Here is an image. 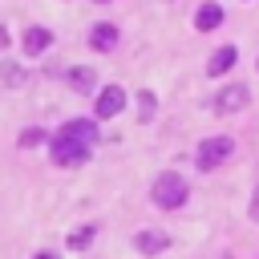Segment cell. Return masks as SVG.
<instances>
[{
	"instance_id": "cell-6",
	"label": "cell",
	"mask_w": 259,
	"mask_h": 259,
	"mask_svg": "<svg viewBox=\"0 0 259 259\" xmlns=\"http://www.w3.org/2000/svg\"><path fill=\"white\" fill-rule=\"evenodd\" d=\"M61 134H65V138H77V142H85V146H93V138H97V121H89V117H73V121L61 125Z\"/></svg>"
},
{
	"instance_id": "cell-4",
	"label": "cell",
	"mask_w": 259,
	"mask_h": 259,
	"mask_svg": "<svg viewBox=\"0 0 259 259\" xmlns=\"http://www.w3.org/2000/svg\"><path fill=\"white\" fill-rule=\"evenodd\" d=\"M125 109V89L121 85H105L97 93V117H117Z\"/></svg>"
},
{
	"instance_id": "cell-10",
	"label": "cell",
	"mask_w": 259,
	"mask_h": 259,
	"mask_svg": "<svg viewBox=\"0 0 259 259\" xmlns=\"http://www.w3.org/2000/svg\"><path fill=\"white\" fill-rule=\"evenodd\" d=\"M89 45H93L97 53H109V49L117 45V28H113V24H97V28L89 32Z\"/></svg>"
},
{
	"instance_id": "cell-5",
	"label": "cell",
	"mask_w": 259,
	"mask_h": 259,
	"mask_svg": "<svg viewBox=\"0 0 259 259\" xmlns=\"http://www.w3.org/2000/svg\"><path fill=\"white\" fill-rule=\"evenodd\" d=\"M247 97H251V93H247V85H227V89L214 97V109H219V113H235V109H243V105H247Z\"/></svg>"
},
{
	"instance_id": "cell-3",
	"label": "cell",
	"mask_w": 259,
	"mask_h": 259,
	"mask_svg": "<svg viewBox=\"0 0 259 259\" xmlns=\"http://www.w3.org/2000/svg\"><path fill=\"white\" fill-rule=\"evenodd\" d=\"M231 150H235L231 138H206V142L198 146V158H194V162H198L202 170H214V166H223V162L231 158Z\"/></svg>"
},
{
	"instance_id": "cell-2",
	"label": "cell",
	"mask_w": 259,
	"mask_h": 259,
	"mask_svg": "<svg viewBox=\"0 0 259 259\" xmlns=\"http://www.w3.org/2000/svg\"><path fill=\"white\" fill-rule=\"evenodd\" d=\"M49 150H53V162H57V166H81V162L89 158V146L77 142V138H65V134H57V138L49 142Z\"/></svg>"
},
{
	"instance_id": "cell-12",
	"label": "cell",
	"mask_w": 259,
	"mask_h": 259,
	"mask_svg": "<svg viewBox=\"0 0 259 259\" xmlns=\"http://www.w3.org/2000/svg\"><path fill=\"white\" fill-rule=\"evenodd\" d=\"M154 109H158L154 93H150V89H142V93H138V113H142V121H146V117H154Z\"/></svg>"
},
{
	"instance_id": "cell-7",
	"label": "cell",
	"mask_w": 259,
	"mask_h": 259,
	"mask_svg": "<svg viewBox=\"0 0 259 259\" xmlns=\"http://www.w3.org/2000/svg\"><path fill=\"white\" fill-rule=\"evenodd\" d=\"M134 247H138L142 255H158V251L170 247V239H166L162 231H138V235H134Z\"/></svg>"
},
{
	"instance_id": "cell-14",
	"label": "cell",
	"mask_w": 259,
	"mask_h": 259,
	"mask_svg": "<svg viewBox=\"0 0 259 259\" xmlns=\"http://www.w3.org/2000/svg\"><path fill=\"white\" fill-rule=\"evenodd\" d=\"M45 142V130H24L20 134V146H40Z\"/></svg>"
},
{
	"instance_id": "cell-8",
	"label": "cell",
	"mask_w": 259,
	"mask_h": 259,
	"mask_svg": "<svg viewBox=\"0 0 259 259\" xmlns=\"http://www.w3.org/2000/svg\"><path fill=\"white\" fill-rule=\"evenodd\" d=\"M235 57H239V53H235V45L214 49V53H210V61H206V73H210V77H223V73L235 65Z\"/></svg>"
},
{
	"instance_id": "cell-18",
	"label": "cell",
	"mask_w": 259,
	"mask_h": 259,
	"mask_svg": "<svg viewBox=\"0 0 259 259\" xmlns=\"http://www.w3.org/2000/svg\"><path fill=\"white\" fill-rule=\"evenodd\" d=\"M36 259H57V255H36Z\"/></svg>"
},
{
	"instance_id": "cell-1",
	"label": "cell",
	"mask_w": 259,
	"mask_h": 259,
	"mask_svg": "<svg viewBox=\"0 0 259 259\" xmlns=\"http://www.w3.org/2000/svg\"><path fill=\"white\" fill-rule=\"evenodd\" d=\"M154 202L162 206V210H174V206H182L186 202V194H190V186H186V178L178 174V170H166V174H158L154 178Z\"/></svg>"
},
{
	"instance_id": "cell-17",
	"label": "cell",
	"mask_w": 259,
	"mask_h": 259,
	"mask_svg": "<svg viewBox=\"0 0 259 259\" xmlns=\"http://www.w3.org/2000/svg\"><path fill=\"white\" fill-rule=\"evenodd\" d=\"M251 214H255V219H259V198H255V206H251Z\"/></svg>"
},
{
	"instance_id": "cell-15",
	"label": "cell",
	"mask_w": 259,
	"mask_h": 259,
	"mask_svg": "<svg viewBox=\"0 0 259 259\" xmlns=\"http://www.w3.org/2000/svg\"><path fill=\"white\" fill-rule=\"evenodd\" d=\"M89 81H93V77H89V73H85V69H81V73H73V85H81V89H85V85H89Z\"/></svg>"
},
{
	"instance_id": "cell-11",
	"label": "cell",
	"mask_w": 259,
	"mask_h": 259,
	"mask_svg": "<svg viewBox=\"0 0 259 259\" xmlns=\"http://www.w3.org/2000/svg\"><path fill=\"white\" fill-rule=\"evenodd\" d=\"M49 40H53L49 28H28V32H24V53H45Z\"/></svg>"
},
{
	"instance_id": "cell-9",
	"label": "cell",
	"mask_w": 259,
	"mask_h": 259,
	"mask_svg": "<svg viewBox=\"0 0 259 259\" xmlns=\"http://www.w3.org/2000/svg\"><path fill=\"white\" fill-rule=\"evenodd\" d=\"M223 24V8L219 4H202L198 12H194V28L198 32H210V28H219Z\"/></svg>"
},
{
	"instance_id": "cell-13",
	"label": "cell",
	"mask_w": 259,
	"mask_h": 259,
	"mask_svg": "<svg viewBox=\"0 0 259 259\" xmlns=\"http://www.w3.org/2000/svg\"><path fill=\"white\" fill-rule=\"evenodd\" d=\"M97 235V227H81V231H73L69 235V247H89V239Z\"/></svg>"
},
{
	"instance_id": "cell-16",
	"label": "cell",
	"mask_w": 259,
	"mask_h": 259,
	"mask_svg": "<svg viewBox=\"0 0 259 259\" xmlns=\"http://www.w3.org/2000/svg\"><path fill=\"white\" fill-rule=\"evenodd\" d=\"M4 45H8V32H4V28H0V49H4Z\"/></svg>"
}]
</instances>
